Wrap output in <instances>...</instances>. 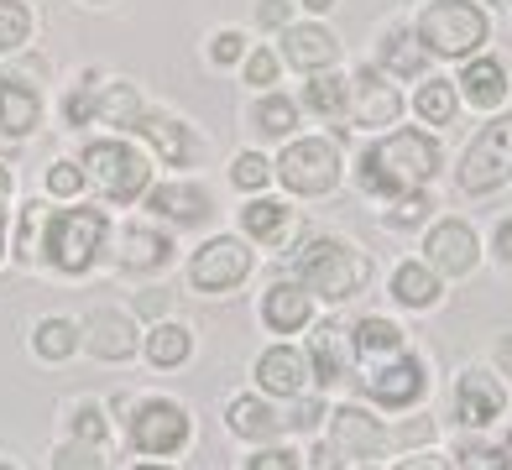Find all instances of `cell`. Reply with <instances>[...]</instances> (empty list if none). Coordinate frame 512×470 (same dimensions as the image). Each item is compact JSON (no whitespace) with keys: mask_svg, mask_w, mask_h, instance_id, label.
Segmentation results:
<instances>
[{"mask_svg":"<svg viewBox=\"0 0 512 470\" xmlns=\"http://www.w3.org/2000/svg\"><path fill=\"white\" fill-rule=\"evenodd\" d=\"M84 340L100 361H126L136 350V324L126 314H115V309H95L89 324H84Z\"/></svg>","mask_w":512,"mask_h":470,"instance_id":"cell-14","label":"cell"},{"mask_svg":"<svg viewBox=\"0 0 512 470\" xmlns=\"http://www.w3.org/2000/svg\"><path fill=\"white\" fill-rule=\"evenodd\" d=\"M418 42L439 58H465L486 42V16L471 0H434V6L418 16Z\"/></svg>","mask_w":512,"mask_h":470,"instance_id":"cell-4","label":"cell"},{"mask_svg":"<svg viewBox=\"0 0 512 470\" xmlns=\"http://www.w3.org/2000/svg\"><path fill=\"white\" fill-rule=\"evenodd\" d=\"M246 53V37L241 32H220L215 42H209V58H215V63H236Z\"/></svg>","mask_w":512,"mask_h":470,"instance_id":"cell-42","label":"cell"},{"mask_svg":"<svg viewBox=\"0 0 512 470\" xmlns=\"http://www.w3.org/2000/svg\"><path fill=\"white\" fill-rule=\"evenodd\" d=\"M424 209H429L424 194H403L398 209H392V220H398V225H413V220H424Z\"/></svg>","mask_w":512,"mask_h":470,"instance_id":"cell-45","label":"cell"},{"mask_svg":"<svg viewBox=\"0 0 512 470\" xmlns=\"http://www.w3.org/2000/svg\"><path fill=\"white\" fill-rule=\"evenodd\" d=\"M398 94L392 84H382L377 74H361L356 79V126H392L398 121Z\"/></svg>","mask_w":512,"mask_h":470,"instance_id":"cell-20","label":"cell"},{"mask_svg":"<svg viewBox=\"0 0 512 470\" xmlns=\"http://www.w3.org/2000/svg\"><path fill=\"white\" fill-rule=\"evenodd\" d=\"M246 79H251V84H272V79H277V58L267 53V47L246 58Z\"/></svg>","mask_w":512,"mask_h":470,"instance_id":"cell-43","label":"cell"},{"mask_svg":"<svg viewBox=\"0 0 512 470\" xmlns=\"http://www.w3.org/2000/svg\"><path fill=\"white\" fill-rule=\"evenodd\" d=\"M371 397H377L382 408H408V403H418L424 397V387H429V376H424V361H413V356H392V361H382L377 371L361 382Z\"/></svg>","mask_w":512,"mask_h":470,"instance_id":"cell-10","label":"cell"},{"mask_svg":"<svg viewBox=\"0 0 512 470\" xmlns=\"http://www.w3.org/2000/svg\"><path fill=\"white\" fill-rule=\"evenodd\" d=\"M356 350L366 361H392V356H403V329L398 324H387V319H361L356 324Z\"/></svg>","mask_w":512,"mask_h":470,"instance_id":"cell-24","label":"cell"},{"mask_svg":"<svg viewBox=\"0 0 512 470\" xmlns=\"http://www.w3.org/2000/svg\"><path fill=\"white\" fill-rule=\"evenodd\" d=\"M27 32H32L27 6H21V0H0V53H16V47L27 42Z\"/></svg>","mask_w":512,"mask_h":470,"instance_id":"cell-34","label":"cell"},{"mask_svg":"<svg viewBox=\"0 0 512 470\" xmlns=\"http://www.w3.org/2000/svg\"><path fill=\"white\" fill-rule=\"evenodd\" d=\"M230 178H236L241 188H267L272 162H267L262 152H241V157H236V168H230Z\"/></svg>","mask_w":512,"mask_h":470,"instance_id":"cell-38","label":"cell"},{"mask_svg":"<svg viewBox=\"0 0 512 470\" xmlns=\"http://www.w3.org/2000/svg\"><path fill=\"white\" fill-rule=\"evenodd\" d=\"M262 319L277 329V335L304 329L309 324V293H304V282H277V288L262 298Z\"/></svg>","mask_w":512,"mask_h":470,"instance_id":"cell-15","label":"cell"},{"mask_svg":"<svg viewBox=\"0 0 512 470\" xmlns=\"http://www.w3.org/2000/svg\"><path fill=\"white\" fill-rule=\"evenodd\" d=\"M136 470H168V465H136Z\"/></svg>","mask_w":512,"mask_h":470,"instance_id":"cell-55","label":"cell"},{"mask_svg":"<svg viewBox=\"0 0 512 470\" xmlns=\"http://www.w3.org/2000/svg\"><path fill=\"white\" fill-rule=\"evenodd\" d=\"M110 220L100 209H63V215L48 220V241H42V256L58 267V272H84L95 262V251L105 246Z\"/></svg>","mask_w":512,"mask_h":470,"instance_id":"cell-3","label":"cell"},{"mask_svg":"<svg viewBox=\"0 0 512 470\" xmlns=\"http://www.w3.org/2000/svg\"><path fill=\"white\" fill-rule=\"evenodd\" d=\"M512 178V115L486 126L460 157V188L465 194H492Z\"/></svg>","mask_w":512,"mask_h":470,"instance_id":"cell-5","label":"cell"},{"mask_svg":"<svg viewBox=\"0 0 512 470\" xmlns=\"http://www.w3.org/2000/svg\"><path fill=\"white\" fill-rule=\"evenodd\" d=\"M37 115H42V105H37V94H32L27 79H0V131L27 136L37 126Z\"/></svg>","mask_w":512,"mask_h":470,"instance_id":"cell-18","label":"cell"},{"mask_svg":"<svg viewBox=\"0 0 512 470\" xmlns=\"http://www.w3.org/2000/svg\"><path fill=\"white\" fill-rule=\"evenodd\" d=\"M429 262L439 267V272H450V277H465L476 267V230L471 225H460V220H445V225H434L429 230Z\"/></svg>","mask_w":512,"mask_h":470,"instance_id":"cell-11","label":"cell"},{"mask_svg":"<svg viewBox=\"0 0 512 470\" xmlns=\"http://www.w3.org/2000/svg\"><path fill=\"white\" fill-rule=\"evenodd\" d=\"M168 235H157V230H142V225H131L126 230V262L131 267H162L168 262Z\"/></svg>","mask_w":512,"mask_h":470,"instance_id":"cell-30","label":"cell"},{"mask_svg":"<svg viewBox=\"0 0 512 470\" xmlns=\"http://www.w3.org/2000/svg\"><path fill=\"white\" fill-rule=\"evenodd\" d=\"M0 256H6V215H0Z\"/></svg>","mask_w":512,"mask_h":470,"instance_id":"cell-54","label":"cell"},{"mask_svg":"<svg viewBox=\"0 0 512 470\" xmlns=\"http://www.w3.org/2000/svg\"><path fill=\"white\" fill-rule=\"evenodd\" d=\"M74 345H79V329L68 324V319H42V324H37V356H42V361L74 356Z\"/></svg>","mask_w":512,"mask_h":470,"instance_id":"cell-31","label":"cell"},{"mask_svg":"<svg viewBox=\"0 0 512 470\" xmlns=\"http://www.w3.org/2000/svg\"><path fill=\"white\" fill-rule=\"evenodd\" d=\"M502 408H507V397H502V387L492 382V376L465 371L460 382H455V413H460V423H471V429H481V423L502 418Z\"/></svg>","mask_w":512,"mask_h":470,"instance_id":"cell-13","label":"cell"},{"mask_svg":"<svg viewBox=\"0 0 512 470\" xmlns=\"http://www.w3.org/2000/svg\"><path fill=\"white\" fill-rule=\"evenodd\" d=\"M304 100H309V110H319V115H340V110H345V79H330V74L314 79Z\"/></svg>","mask_w":512,"mask_h":470,"instance_id":"cell-37","label":"cell"},{"mask_svg":"<svg viewBox=\"0 0 512 470\" xmlns=\"http://www.w3.org/2000/svg\"><path fill=\"white\" fill-rule=\"evenodd\" d=\"M403 470H445V465H439V460H408Z\"/></svg>","mask_w":512,"mask_h":470,"instance_id":"cell-51","label":"cell"},{"mask_svg":"<svg viewBox=\"0 0 512 470\" xmlns=\"http://www.w3.org/2000/svg\"><path fill=\"white\" fill-rule=\"evenodd\" d=\"M189 439V413L178 403H142L131 418V444L142 455H173Z\"/></svg>","mask_w":512,"mask_h":470,"instance_id":"cell-9","label":"cell"},{"mask_svg":"<svg viewBox=\"0 0 512 470\" xmlns=\"http://www.w3.org/2000/svg\"><path fill=\"white\" fill-rule=\"evenodd\" d=\"M277 178H283L293 194H330L335 178H340V157L330 141H293V147L283 152V162H277Z\"/></svg>","mask_w":512,"mask_h":470,"instance_id":"cell-7","label":"cell"},{"mask_svg":"<svg viewBox=\"0 0 512 470\" xmlns=\"http://www.w3.org/2000/svg\"><path fill=\"white\" fill-rule=\"evenodd\" d=\"M246 470H304V465H298V455H293V450H262Z\"/></svg>","mask_w":512,"mask_h":470,"instance_id":"cell-44","label":"cell"},{"mask_svg":"<svg viewBox=\"0 0 512 470\" xmlns=\"http://www.w3.org/2000/svg\"><path fill=\"white\" fill-rule=\"evenodd\" d=\"M147 204L157 209V215L178 220V225H199L209 215V194H204L199 183H162V188H152Z\"/></svg>","mask_w":512,"mask_h":470,"instance_id":"cell-16","label":"cell"},{"mask_svg":"<svg viewBox=\"0 0 512 470\" xmlns=\"http://www.w3.org/2000/svg\"><path fill=\"white\" fill-rule=\"evenodd\" d=\"M136 131H142L147 141H152V147L162 152V157H168V162H178V168H183V162H189L194 157V136L189 131H183L178 121H168V115H136V121H131Z\"/></svg>","mask_w":512,"mask_h":470,"instance_id":"cell-21","label":"cell"},{"mask_svg":"<svg viewBox=\"0 0 512 470\" xmlns=\"http://www.w3.org/2000/svg\"><path fill=\"white\" fill-rule=\"evenodd\" d=\"M0 470H11V465H0Z\"/></svg>","mask_w":512,"mask_h":470,"instance_id":"cell-56","label":"cell"},{"mask_svg":"<svg viewBox=\"0 0 512 470\" xmlns=\"http://www.w3.org/2000/svg\"><path fill=\"white\" fill-rule=\"evenodd\" d=\"M319 418H324V408H319V403H298V408H293L283 423H293V429H314Z\"/></svg>","mask_w":512,"mask_h":470,"instance_id":"cell-48","label":"cell"},{"mask_svg":"<svg viewBox=\"0 0 512 470\" xmlns=\"http://www.w3.org/2000/svg\"><path fill=\"white\" fill-rule=\"evenodd\" d=\"M293 121H298V110H293V100H283V94H267V100L256 105V126H262L267 136H288Z\"/></svg>","mask_w":512,"mask_h":470,"instance_id":"cell-35","label":"cell"},{"mask_svg":"<svg viewBox=\"0 0 512 470\" xmlns=\"http://www.w3.org/2000/svg\"><path fill=\"white\" fill-rule=\"evenodd\" d=\"M309 371H314V361L304 356V350L272 345L267 356L256 361V382H262L267 392H277V397H298V392H304V382H309Z\"/></svg>","mask_w":512,"mask_h":470,"instance_id":"cell-12","label":"cell"},{"mask_svg":"<svg viewBox=\"0 0 512 470\" xmlns=\"http://www.w3.org/2000/svg\"><path fill=\"white\" fill-rule=\"evenodd\" d=\"M460 89H465V100L481 105V110L502 105V94H507V74H502V63H497V58H476V63L460 74Z\"/></svg>","mask_w":512,"mask_h":470,"instance_id":"cell-23","label":"cell"},{"mask_svg":"<svg viewBox=\"0 0 512 470\" xmlns=\"http://www.w3.org/2000/svg\"><path fill=\"white\" fill-rule=\"evenodd\" d=\"M424 53L429 47L418 42V32H387V42H382V63L392 68V74H418V68H424Z\"/></svg>","mask_w":512,"mask_h":470,"instance_id":"cell-29","label":"cell"},{"mask_svg":"<svg viewBox=\"0 0 512 470\" xmlns=\"http://www.w3.org/2000/svg\"><path fill=\"white\" fill-rule=\"evenodd\" d=\"M189 350H194V340H189V329H183V324H157L147 335V356L157 366H183V361H189Z\"/></svg>","mask_w":512,"mask_h":470,"instance_id":"cell-28","label":"cell"},{"mask_svg":"<svg viewBox=\"0 0 512 470\" xmlns=\"http://www.w3.org/2000/svg\"><path fill=\"white\" fill-rule=\"evenodd\" d=\"M283 53H288L293 68H330L340 58V42L324 32V27H293L283 37Z\"/></svg>","mask_w":512,"mask_h":470,"instance_id":"cell-19","label":"cell"},{"mask_svg":"<svg viewBox=\"0 0 512 470\" xmlns=\"http://www.w3.org/2000/svg\"><path fill=\"white\" fill-rule=\"evenodd\" d=\"M42 183H48V194H63V199H74L79 188H84V173L74 168V162H53V168H48V178H42Z\"/></svg>","mask_w":512,"mask_h":470,"instance_id":"cell-39","label":"cell"},{"mask_svg":"<svg viewBox=\"0 0 512 470\" xmlns=\"http://www.w3.org/2000/svg\"><path fill=\"white\" fill-rule=\"evenodd\" d=\"M246 272H251V251L236 241V235H215V241H204V246L194 251V267H189L194 288H204V293L236 288Z\"/></svg>","mask_w":512,"mask_h":470,"instance_id":"cell-8","label":"cell"},{"mask_svg":"<svg viewBox=\"0 0 512 470\" xmlns=\"http://www.w3.org/2000/svg\"><path fill=\"white\" fill-rule=\"evenodd\" d=\"M418 115H424L429 126H450V115H455V89L445 79H429L424 89H418Z\"/></svg>","mask_w":512,"mask_h":470,"instance_id":"cell-32","label":"cell"},{"mask_svg":"<svg viewBox=\"0 0 512 470\" xmlns=\"http://www.w3.org/2000/svg\"><path fill=\"white\" fill-rule=\"evenodd\" d=\"M304 6H309V11H330V6H335V0H304Z\"/></svg>","mask_w":512,"mask_h":470,"instance_id":"cell-53","label":"cell"},{"mask_svg":"<svg viewBox=\"0 0 512 470\" xmlns=\"http://www.w3.org/2000/svg\"><path fill=\"white\" fill-rule=\"evenodd\" d=\"M434 168H439V147L424 131H392L361 157V183L366 194L403 199V194H418L434 178Z\"/></svg>","mask_w":512,"mask_h":470,"instance_id":"cell-1","label":"cell"},{"mask_svg":"<svg viewBox=\"0 0 512 470\" xmlns=\"http://www.w3.org/2000/svg\"><path fill=\"white\" fill-rule=\"evenodd\" d=\"M288 220H293V209L277 204V199H256V204L241 209V225H246V235H256V241H283Z\"/></svg>","mask_w":512,"mask_h":470,"instance_id":"cell-26","label":"cell"},{"mask_svg":"<svg viewBox=\"0 0 512 470\" xmlns=\"http://www.w3.org/2000/svg\"><path fill=\"white\" fill-rule=\"evenodd\" d=\"M392 293H398V303H408V309H429V303H439V282H434L429 267L408 262V267L392 272Z\"/></svg>","mask_w":512,"mask_h":470,"instance_id":"cell-27","label":"cell"},{"mask_svg":"<svg viewBox=\"0 0 512 470\" xmlns=\"http://www.w3.org/2000/svg\"><path fill=\"white\" fill-rule=\"evenodd\" d=\"M497 256L512 267V220H502V225H497Z\"/></svg>","mask_w":512,"mask_h":470,"instance_id":"cell-49","label":"cell"},{"mask_svg":"<svg viewBox=\"0 0 512 470\" xmlns=\"http://www.w3.org/2000/svg\"><path fill=\"white\" fill-rule=\"evenodd\" d=\"M460 470H512V460L502 450H465L460 455Z\"/></svg>","mask_w":512,"mask_h":470,"instance_id":"cell-41","label":"cell"},{"mask_svg":"<svg viewBox=\"0 0 512 470\" xmlns=\"http://www.w3.org/2000/svg\"><path fill=\"white\" fill-rule=\"evenodd\" d=\"M95 115H105L115 126H131L142 115V100H136L131 84H110V94H95Z\"/></svg>","mask_w":512,"mask_h":470,"instance_id":"cell-33","label":"cell"},{"mask_svg":"<svg viewBox=\"0 0 512 470\" xmlns=\"http://www.w3.org/2000/svg\"><path fill=\"white\" fill-rule=\"evenodd\" d=\"M382 444H387V434H382V423L371 413H361V408H340L335 413V450H345V455H377Z\"/></svg>","mask_w":512,"mask_h":470,"instance_id":"cell-17","label":"cell"},{"mask_svg":"<svg viewBox=\"0 0 512 470\" xmlns=\"http://www.w3.org/2000/svg\"><path fill=\"white\" fill-rule=\"evenodd\" d=\"M89 110H95V79H84V89L68 100V121H89Z\"/></svg>","mask_w":512,"mask_h":470,"instance_id":"cell-46","label":"cell"},{"mask_svg":"<svg viewBox=\"0 0 512 470\" xmlns=\"http://www.w3.org/2000/svg\"><path fill=\"white\" fill-rule=\"evenodd\" d=\"M298 282H304V293H319L330 303H345L366 288V256L340 246V241H309L298 251Z\"/></svg>","mask_w":512,"mask_h":470,"instance_id":"cell-2","label":"cell"},{"mask_svg":"<svg viewBox=\"0 0 512 470\" xmlns=\"http://www.w3.org/2000/svg\"><path fill=\"white\" fill-rule=\"evenodd\" d=\"M230 429L241 439H272L283 429V418H277L262 397H236V403H230Z\"/></svg>","mask_w":512,"mask_h":470,"instance_id":"cell-25","label":"cell"},{"mask_svg":"<svg viewBox=\"0 0 512 470\" xmlns=\"http://www.w3.org/2000/svg\"><path fill=\"white\" fill-rule=\"evenodd\" d=\"M84 178H95V188L105 199H136L147 188V162L136 157L126 141H89V152H84Z\"/></svg>","mask_w":512,"mask_h":470,"instance_id":"cell-6","label":"cell"},{"mask_svg":"<svg viewBox=\"0 0 512 470\" xmlns=\"http://www.w3.org/2000/svg\"><path fill=\"white\" fill-rule=\"evenodd\" d=\"M74 434L89 439V444H100V439H105V413H100L95 403H79V413H74Z\"/></svg>","mask_w":512,"mask_h":470,"instance_id":"cell-40","label":"cell"},{"mask_svg":"<svg viewBox=\"0 0 512 470\" xmlns=\"http://www.w3.org/2000/svg\"><path fill=\"white\" fill-rule=\"evenodd\" d=\"M53 470H105V460H100V444H89V439H79V444H63V450H53Z\"/></svg>","mask_w":512,"mask_h":470,"instance_id":"cell-36","label":"cell"},{"mask_svg":"<svg viewBox=\"0 0 512 470\" xmlns=\"http://www.w3.org/2000/svg\"><path fill=\"white\" fill-rule=\"evenodd\" d=\"M497 366H502V376H512V335L497 345Z\"/></svg>","mask_w":512,"mask_h":470,"instance_id":"cell-50","label":"cell"},{"mask_svg":"<svg viewBox=\"0 0 512 470\" xmlns=\"http://www.w3.org/2000/svg\"><path fill=\"white\" fill-rule=\"evenodd\" d=\"M6 199H11V173L0 168V204H6Z\"/></svg>","mask_w":512,"mask_h":470,"instance_id":"cell-52","label":"cell"},{"mask_svg":"<svg viewBox=\"0 0 512 470\" xmlns=\"http://www.w3.org/2000/svg\"><path fill=\"white\" fill-rule=\"evenodd\" d=\"M256 21H262V27H288V0H262Z\"/></svg>","mask_w":512,"mask_h":470,"instance_id":"cell-47","label":"cell"},{"mask_svg":"<svg viewBox=\"0 0 512 470\" xmlns=\"http://www.w3.org/2000/svg\"><path fill=\"white\" fill-rule=\"evenodd\" d=\"M309 361H314V371H319V382H340V376H345V361H351V340H345L340 324H319V329H314Z\"/></svg>","mask_w":512,"mask_h":470,"instance_id":"cell-22","label":"cell"}]
</instances>
